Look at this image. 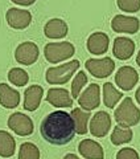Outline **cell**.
<instances>
[{"label":"cell","instance_id":"cell-29","mask_svg":"<svg viewBox=\"0 0 140 159\" xmlns=\"http://www.w3.org/2000/svg\"><path fill=\"white\" fill-rule=\"evenodd\" d=\"M11 2L17 4V6H25L27 7V6H32L36 0H11Z\"/></svg>","mask_w":140,"mask_h":159},{"label":"cell","instance_id":"cell-19","mask_svg":"<svg viewBox=\"0 0 140 159\" xmlns=\"http://www.w3.org/2000/svg\"><path fill=\"white\" fill-rule=\"evenodd\" d=\"M68 24L61 19H52L45 24L44 33L49 39H62L68 34Z\"/></svg>","mask_w":140,"mask_h":159},{"label":"cell","instance_id":"cell-20","mask_svg":"<svg viewBox=\"0 0 140 159\" xmlns=\"http://www.w3.org/2000/svg\"><path fill=\"white\" fill-rule=\"evenodd\" d=\"M16 150V142L15 138L9 133L0 130V157L9 158L15 154Z\"/></svg>","mask_w":140,"mask_h":159},{"label":"cell","instance_id":"cell-15","mask_svg":"<svg viewBox=\"0 0 140 159\" xmlns=\"http://www.w3.org/2000/svg\"><path fill=\"white\" fill-rule=\"evenodd\" d=\"M108 44L110 39L106 33L95 32L87 39V51L91 54H103L107 52Z\"/></svg>","mask_w":140,"mask_h":159},{"label":"cell","instance_id":"cell-17","mask_svg":"<svg viewBox=\"0 0 140 159\" xmlns=\"http://www.w3.org/2000/svg\"><path fill=\"white\" fill-rule=\"evenodd\" d=\"M78 151L86 159H104L102 146L91 139H83L78 146Z\"/></svg>","mask_w":140,"mask_h":159},{"label":"cell","instance_id":"cell-11","mask_svg":"<svg viewBox=\"0 0 140 159\" xmlns=\"http://www.w3.org/2000/svg\"><path fill=\"white\" fill-rule=\"evenodd\" d=\"M139 81V74L131 66H122L115 74V82L122 90H131Z\"/></svg>","mask_w":140,"mask_h":159},{"label":"cell","instance_id":"cell-26","mask_svg":"<svg viewBox=\"0 0 140 159\" xmlns=\"http://www.w3.org/2000/svg\"><path fill=\"white\" fill-rule=\"evenodd\" d=\"M87 84V76L85 72H78L76 78L73 80L72 82V96L73 98H78L79 97V93H81L82 88Z\"/></svg>","mask_w":140,"mask_h":159},{"label":"cell","instance_id":"cell-13","mask_svg":"<svg viewBox=\"0 0 140 159\" xmlns=\"http://www.w3.org/2000/svg\"><path fill=\"white\" fill-rule=\"evenodd\" d=\"M46 101L56 107H72L73 106V99L70 97L69 92L66 89H61V88L49 89Z\"/></svg>","mask_w":140,"mask_h":159},{"label":"cell","instance_id":"cell-16","mask_svg":"<svg viewBox=\"0 0 140 159\" xmlns=\"http://www.w3.org/2000/svg\"><path fill=\"white\" fill-rule=\"evenodd\" d=\"M44 96V89L40 85H31L24 93V109L28 111H34L40 106Z\"/></svg>","mask_w":140,"mask_h":159},{"label":"cell","instance_id":"cell-21","mask_svg":"<svg viewBox=\"0 0 140 159\" xmlns=\"http://www.w3.org/2000/svg\"><path fill=\"white\" fill-rule=\"evenodd\" d=\"M122 97H123V94L119 90H116L111 82H106L103 85V101L107 107L112 109Z\"/></svg>","mask_w":140,"mask_h":159},{"label":"cell","instance_id":"cell-31","mask_svg":"<svg viewBox=\"0 0 140 159\" xmlns=\"http://www.w3.org/2000/svg\"><path fill=\"white\" fill-rule=\"evenodd\" d=\"M135 98H136V101L140 103V88L136 90V93H135Z\"/></svg>","mask_w":140,"mask_h":159},{"label":"cell","instance_id":"cell-28","mask_svg":"<svg viewBox=\"0 0 140 159\" xmlns=\"http://www.w3.org/2000/svg\"><path fill=\"white\" fill-rule=\"evenodd\" d=\"M116 159H140L139 154L131 147H124L116 154Z\"/></svg>","mask_w":140,"mask_h":159},{"label":"cell","instance_id":"cell-27","mask_svg":"<svg viewBox=\"0 0 140 159\" xmlns=\"http://www.w3.org/2000/svg\"><path fill=\"white\" fill-rule=\"evenodd\" d=\"M118 7L124 12H138L140 11V0H116Z\"/></svg>","mask_w":140,"mask_h":159},{"label":"cell","instance_id":"cell-4","mask_svg":"<svg viewBox=\"0 0 140 159\" xmlns=\"http://www.w3.org/2000/svg\"><path fill=\"white\" fill-rule=\"evenodd\" d=\"M76 48L72 43L62 41V43H49L44 48L45 58L52 64H57L59 61H63L66 58L73 57Z\"/></svg>","mask_w":140,"mask_h":159},{"label":"cell","instance_id":"cell-32","mask_svg":"<svg viewBox=\"0 0 140 159\" xmlns=\"http://www.w3.org/2000/svg\"><path fill=\"white\" fill-rule=\"evenodd\" d=\"M136 62H138V65L140 66V51H139V53H138V57H136Z\"/></svg>","mask_w":140,"mask_h":159},{"label":"cell","instance_id":"cell-6","mask_svg":"<svg viewBox=\"0 0 140 159\" xmlns=\"http://www.w3.org/2000/svg\"><path fill=\"white\" fill-rule=\"evenodd\" d=\"M8 127L20 137H27L33 133V122L28 116L23 113H13L8 118Z\"/></svg>","mask_w":140,"mask_h":159},{"label":"cell","instance_id":"cell-2","mask_svg":"<svg viewBox=\"0 0 140 159\" xmlns=\"http://www.w3.org/2000/svg\"><path fill=\"white\" fill-rule=\"evenodd\" d=\"M115 121L123 127H131L138 125L140 121V110L135 106L133 101L129 97H126L114 113Z\"/></svg>","mask_w":140,"mask_h":159},{"label":"cell","instance_id":"cell-9","mask_svg":"<svg viewBox=\"0 0 140 159\" xmlns=\"http://www.w3.org/2000/svg\"><path fill=\"white\" fill-rule=\"evenodd\" d=\"M8 25L13 29H25L32 21V15L27 9L9 8L6 13Z\"/></svg>","mask_w":140,"mask_h":159},{"label":"cell","instance_id":"cell-12","mask_svg":"<svg viewBox=\"0 0 140 159\" xmlns=\"http://www.w3.org/2000/svg\"><path fill=\"white\" fill-rule=\"evenodd\" d=\"M111 28L118 33H136L140 28V21L136 17L116 15L111 21Z\"/></svg>","mask_w":140,"mask_h":159},{"label":"cell","instance_id":"cell-18","mask_svg":"<svg viewBox=\"0 0 140 159\" xmlns=\"http://www.w3.org/2000/svg\"><path fill=\"white\" fill-rule=\"evenodd\" d=\"M20 103V93L7 84H0V105L6 109H15Z\"/></svg>","mask_w":140,"mask_h":159},{"label":"cell","instance_id":"cell-22","mask_svg":"<svg viewBox=\"0 0 140 159\" xmlns=\"http://www.w3.org/2000/svg\"><path fill=\"white\" fill-rule=\"evenodd\" d=\"M72 117L76 123V131L77 134H83L87 133V122L90 118V111H82L81 109H74L72 111Z\"/></svg>","mask_w":140,"mask_h":159},{"label":"cell","instance_id":"cell-14","mask_svg":"<svg viewBox=\"0 0 140 159\" xmlns=\"http://www.w3.org/2000/svg\"><path fill=\"white\" fill-rule=\"evenodd\" d=\"M135 52V43L128 37H116L114 40L112 53L119 60H128Z\"/></svg>","mask_w":140,"mask_h":159},{"label":"cell","instance_id":"cell-24","mask_svg":"<svg viewBox=\"0 0 140 159\" xmlns=\"http://www.w3.org/2000/svg\"><path fill=\"white\" fill-rule=\"evenodd\" d=\"M8 80L9 82L13 84L15 86H25L28 81H29V76L28 73L24 70V69H20V68H12L11 70L8 72Z\"/></svg>","mask_w":140,"mask_h":159},{"label":"cell","instance_id":"cell-5","mask_svg":"<svg viewBox=\"0 0 140 159\" xmlns=\"http://www.w3.org/2000/svg\"><path fill=\"white\" fill-rule=\"evenodd\" d=\"M87 70L91 73V76L97 78H106L110 74L114 72L115 69V62L112 61V58L106 57V58H90L85 64Z\"/></svg>","mask_w":140,"mask_h":159},{"label":"cell","instance_id":"cell-25","mask_svg":"<svg viewBox=\"0 0 140 159\" xmlns=\"http://www.w3.org/2000/svg\"><path fill=\"white\" fill-rule=\"evenodd\" d=\"M19 159H40V150L36 145L25 142L20 146Z\"/></svg>","mask_w":140,"mask_h":159},{"label":"cell","instance_id":"cell-8","mask_svg":"<svg viewBox=\"0 0 140 159\" xmlns=\"http://www.w3.org/2000/svg\"><path fill=\"white\" fill-rule=\"evenodd\" d=\"M79 106L85 110H94L101 103V88L98 84H90L87 89L78 97Z\"/></svg>","mask_w":140,"mask_h":159},{"label":"cell","instance_id":"cell-30","mask_svg":"<svg viewBox=\"0 0 140 159\" xmlns=\"http://www.w3.org/2000/svg\"><path fill=\"white\" fill-rule=\"evenodd\" d=\"M63 159H79L76 154H66V155L63 157Z\"/></svg>","mask_w":140,"mask_h":159},{"label":"cell","instance_id":"cell-1","mask_svg":"<svg viewBox=\"0 0 140 159\" xmlns=\"http://www.w3.org/2000/svg\"><path fill=\"white\" fill-rule=\"evenodd\" d=\"M40 131L45 141L57 146L69 143L77 133L72 114L59 110L52 111L42 119Z\"/></svg>","mask_w":140,"mask_h":159},{"label":"cell","instance_id":"cell-10","mask_svg":"<svg viewBox=\"0 0 140 159\" xmlns=\"http://www.w3.org/2000/svg\"><path fill=\"white\" fill-rule=\"evenodd\" d=\"M111 129V117L106 111H98L94 114L90 122V133L94 137L102 138L110 131Z\"/></svg>","mask_w":140,"mask_h":159},{"label":"cell","instance_id":"cell-7","mask_svg":"<svg viewBox=\"0 0 140 159\" xmlns=\"http://www.w3.org/2000/svg\"><path fill=\"white\" fill-rule=\"evenodd\" d=\"M38 47L32 41L21 43L15 51V58L23 65H32L38 58Z\"/></svg>","mask_w":140,"mask_h":159},{"label":"cell","instance_id":"cell-3","mask_svg":"<svg viewBox=\"0 0 140 159\" xmlns=\"http://www.w3.org/2000/svg\"><path fill=\"white\" fill-rule=\"evenodd\" d=\"M79 68L78 60H73L70 62H66L63 65H59L56 68H49L45 74V78L49 84L53 85H61V84H66L74 73L77 72Z\"/></svg>","mask_w":140,"mask_h":159},{"label":"cell","instance_id":"cell-23","mask_svg":"<svg viewBox=\"0 0 140 159\" xmlns=\"http://www.w3.org/2000/svg\"><path fill=\"white\" fill-rule=\"evenodd\" d=\"M132 137H133V133L129 130V127H123L120 125H118L112 130L111 142L115 146H119V145H123V143H128L132 139Z\"/></svg>","mask_w":140,"mask_h":159}]
</instances>
